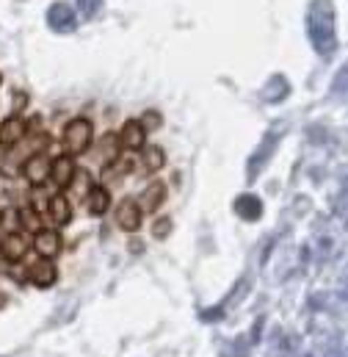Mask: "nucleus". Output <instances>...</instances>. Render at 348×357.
I'll use <instances>...</instances> for the list:
<instances>
[{"mask_svg":"<svg viewBox=\"0 0 348 357\" xmlns=\"http://www.w3.org/2000/svg\"><path fill=\"white\" fill-rule=\"evenodd\" d=\"M307 36L318 56H332L338 47L335 39V6L332 0H313L307 11Z\"/></svg>","mask_w":348,"mask_h":357,"instance_id":"1","label":"nucleus"},{"mask_svg":"<svg viewBox=\"0 0 348 357\" xmlns=\"http://www.w3.org/2000/svg\"><path fill=\"white\" fill-rule=\"evenodd\" d=\"M91 139H94V128L86 116H75L72 122H67L64 128V147L70 155H84L88 147H91Z\"/></svg>","mask_w":348,"mask_h":357,"instance_id":"2","label":"nucleus"},{"mask_svg":"<svg viewBox=\"0 0 348 357\" xmlns=\"http://www.w3.org/2000/svg\"><path fill=\"white\" fill-rule=\"evenodd\" d=\"M47 25L56 31V33H72L78 28V14L70 3H53L47 8Z\"/></svg>","mask_w":348,"mask_h":357,"instance_id":"3","label":"nucleus"},{"mask_svg":"<svg viewBox=\"0 0 348 357\" xmlns=\"http://www.w3.org/2000/svg\"><path fill=\"white\" fill-rule=\"evenodd\" d=\"M25 136H28V125H25L22 116L11 114V116H6V119L0 122V147H3V150L17 147Z\"/></svg>","mask_w":348,"mask_h":357,"instance_id":"4","label":"nucleus"},{"mask_svg":"<svg viewBox=\"0 0 348 357\" xmlns=\"http://www.w3.org/2000/svg\"><path fill=\"white\" fill-rule=\"evenodd\" d=\"M22 175L25 180L36 188V185H45V180L50 178V161H47V155L45 153H33V155H28V161L22 164Z\"/></svg>","mask_w":348,"mask_h":357,"instance_id":"5","label":"nucleus"},{"mask_svg":"<svg viewBox=\"0 0 348 357\" xmlns=\"http://www.w3.org/2000/svg\"><path fill=\"white\" fill-rule=\"evenodd\" d=\"M116 225L125 233H136L141 227V205L133 202V199H122L119 208H116Z\"/></svg>","mask_w":348,"mask_h":357,"instance_id":"6","label":"nucleus"},{"mask_svg":"<svg viewBox=\"0 0 348 357\" xmlns=\"http://www.w3.org/2000/svg\"><path fill=\"white\" fill-rule=\"evenodd\" d=\"M33 250H36V255L39 258H56L58 252H61V236L56 233V230H39V233H33V244H31Z\"/></svg>","mask_w":348,"mask_h":357,"instance_id":"7","label":"nucleus"},{"mask_svg":"<svg viewBox=\"0 0 348 357\" xmlns=\"http://www.w3.org/2000/svg\"><path fill=\"white\" fill-rule=\"evenodd\" d=\"M28 238L22 236V233H17V230H11V233H6L3 238H0V255L6 258V261H22L25 258V252H28Z\"/></svg>","mask_w":348,"mask_h":357,"instance_id":"8","label":"nucleus"},{"mask_svg":"<svg viewBox=\"0 0 348 357\" xmlns=\"http://www.w3.org/2000/svg\"><path fill=\"white\" fill-rule=\"evenodd\" d=\"M28 280H31L36 288H53L56 280H58V271L50 264V258H39L33 266L28 268Z\"/></svg>","mask_w":348,"mask_h":357,"instance_id":"9","label":"nucleus"},{"mask_svg":"<svg viewBox=\"0 0 348 357\" xmlns=\"http://www.w3.org/2000/svg\"><path fill=\"white\" fill-rule=\"evenodd\" d=\"M119 144L125 147V150H141L144 144H147V130H144V125L141 122H136V119H130V122H125V128H122V133H119Z\"/></svg>","mask_w":348,"mask_h":357,"instance_id":"10","label":"nucleus"},{"mask_svg":"<svg viewBox=\"0 0 348 357\" xmlns=\"http://www.w3.org/2000/svg\"><path fill=\"white\" fill-rule=\"evenodd\" d=\"M75 161H72V155H58L56 161H50V180L56 183V185H61V188H67L72 178H75Z\"/></svg>","mask_w":348,"mask_h":357,"instance_id":"11","label":"nucleus"},{"mask_svg":"<svg viewBox=\"0 0 348 357\" xmlns=\"http://www.w3.org/2000/svg\"><path fill=\"white\" fill-rule=\"evenodd\" d=\"M164 199H166V185L161 183V180H152L144 191H141V199H139V205H141V211H150V213H155L161 205H164Z\"/></svg>","mask_w":348,"mask_h":357,"instance_id":"12","label":"nucleus"},{"mask_svg":"<svg viewBox=\"0 0 348 357\" xmlns=\"http://www.w3.org/2000/svg\"><path fill=\"white\" fill-rule=\"evenodd\" d=\"M47 213H50L53 225H58V227L72 222V205H70V199L64 194H56V197L47 199Z\"/></svg>","mask_w":348,"mask_h":357,"instance_id":"13","label":"nucleus"},{"mask_svg":"<svg viewBox=\"0 0 348 357\" xmlns=\"http://www.w3.org/2000/svg\"><path fill=\"white\" fill-rule=\"evenodd\" d=\"M235 213L244 216L246 222H258L262 213L260 197H255V194H244V197H238V199H235Z\"/></svg>","mask_w":348,"mask_h":357,"instance_id":"14","label":"nucleus"},{"mask_svg":"<svg viewBox=\"0 0 348 357\" xmlns=\"http://www.w3.org/2000/svg\"><path fill=\"white\" fill-rule=\"evenodd\" d=\"M108 205H111V194H108V188H105V185H91V188H88V194H86L88 213L102 216V213L108 211Z\"/></svg>","mask_w":348,"mask_h":357,"instance_id":"15","label":"nucleus"},{"mask_svg":"<svg viewBox=\"0 0 348 357\" xmlns=\"http://www.w3.org/2000/svg\"><path fill=\"white\" fill-rule=\"evenodd\" d=\"M287 91H290V84H287L282 75H274V78L268 81V86H265V91H262V94H265V100L276 102V100H282Z\"/></svg>","mask_w":348,"mask_h":357,"instance_id":"16","label":"nucleus"},{"mask_svg":"<svg viewBox=\"0 0 348 357\" xmlns=\"http://www.w3.org/2000/svg\"><path fill=\"white\" fill-rule=\"evenodd\" d=\"M17 216H19L22 230H31V233H39V230H42V222H39V211H36V208L25 205V208H19Z\"/></svg>","mask_w":348,"mask_h":357,"instance_id":"17","label":"nucleus"},{"mask_svg":"<svg viewBox=\"0 0 348 357\" xmlns=\"http://www.w3.org/2000/svg\"><path fill=\"white\" fill-rule=\"evenodd\" d=\"M144 164H147V169H150V172H158V169H164V164H166V155H164V150H161V147H150V150L144 153Z\"/></svg>","mask_w":348,"mask_h":357,"instance_id":"18","label":"nucleus"},{"mask_svg":"<svg viewBox=\"0 0 348 357\" xmlns=\"http://www.w3.org/2000/svg\"><path fill=\"white\" fill-rule=\"evenodd\" d=\"M172 227H174L172 216H161V219H155V225H152V236H155L158 241H164V238H169Z\"/></svg>","mask_w":348,"mask_h":357,"instance_id":"19","label":"nucleus"},{"mask_svg":"<svg viewBox=\"0 0 348 357\" xmlns=\"http://www.w3.org/2000/svg\"><path fill=\"white\" fill-rule=\"evenodd\" d=\"M100 6H102V0H78V8H81V14H86V17H94Z\"/></svg>","mask_w":348,"mask_h":357,"instance_id":"20","label":"nucleus"},{"mask_svg":"<svg viewBox=\"0 0 348 357\" xmlns=\"http://www.w3.org/2000/svg\"><path fill=\"white\" fill-rule=\"evenodd\" d=\"M141 125H144V130H147V128H161V114L147 111V116L141 119Z\"/></svg>","mask_w":348,"mask_h":357,"instance_id":"21","label":"nucleus"},{"mask_svg":"<svg viewBox=\"0 0 348 357\" xmlns=\"http://www.w3.org/2000/svg\"><path fill=\"white\" fill-rule=\"evenodd\" d=\"M25 102H28V97H25L22 91H17V94H14V111H19Z\"/></svg>","mask_w":348,"mask_h":357,"instance_id":"22","label":"nucleus"},{"mask_svg":"<svg viewBox=\"0 0 348 357\" xmlns=\"http://www.w3.org/2000/svg\"><path fill=\"white\" fill-rule=\"evenodd\" d=\"M6 302H8V296H6V294H0V307H3Z\"/></svg>","mask_w":348,"mask_h":357,"instance_id":"23","label":"nucleus"},{"mask_svg":"<svg viewBox=\"0 0 348 357\" xmlns=\"http://www.w3.org/2000/svg\"><path fill=\"white\" fill-rule=\"evenodd\" d=\"M0 84H3V75H0Z\"/></svg>","mask_w":348,"mask_h":357,"instance_id":"24","label":"nucleus"},{"mask_svg":"<svg viewBox=\"0 0 348 357\" xmlns=\"http://www.w3.org/2000/svg\"><path fill=\"white\" fill-rule=\"evenodd\" d=\"M0 222H3V213H0Z\"/></svg>","mask_w":348,"mask_h":357,"instance_id":"25","label":"nucleus"}]
</instances>
